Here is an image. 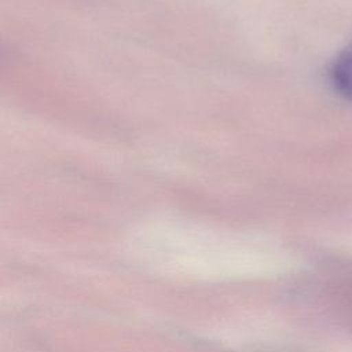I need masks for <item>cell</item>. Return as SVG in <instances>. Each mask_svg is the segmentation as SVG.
Listing matches in <instances>:
<instances>
[{
  "label": "cell",
  "instance_id": "6da1fadb",
  "mask_svg": "<svg viewBox=\"0 0 352 352\" xmlns=\"http://www.w3.org/2000/svg\"><path fill=\"white\" fill-rule=\"evenodd\" d=\"M330 78L336 91L345 99L352 100V45L345 48L334 60Z\"/></svg>",
  "mask_w": 352,
  "mask_h": 352
}]
</instances>
